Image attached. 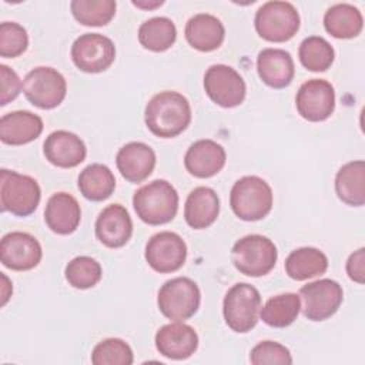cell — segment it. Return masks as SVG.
I'll use <instances>...</instances> for the list:
<instances>
[{
    "label": "cell",
    "instance_id": "obj_13",
    "mask_svg": "<svg viewBox=\"0 0 365 365\" xmlns=\"http://www.w3.org/2000/svg\"><path fill=\"white\" fill-rule=\"evenodd\" d=\"M144 257L154 271L160 274L174 272L185 262L187 245L178 234L161 231L147 241Z\"/></svg>",
    "mask_w": 365,
    "mask_h": 365
},
{
    "label": "cell",
    "instance_id": "obj_14",
    "mask_svg": "<svg viewBox=\"0 0 365 365\" xmlns=\"http://www.w3.org/2000/svg\"><path fill=\"white\" fill-rule=\"evenodd\" d=\"M295 106L299 115L308 121H324L334 113L335 91L329 81L311 78L297 91Z\"/></svg>",
    "mask_w": 365,
    "mask_h": 365
},
{
    "label": "cell",
    "instance_id": "obj_6",
    "mask_svg": "<svg viewBox=\"0 0 365 365\" xmlns=\"http://www.w3.org/2000/svg\"><path fill=\"white\" fill-rule=\"evenodd\" d=\"M261 295L255 287L247 282L232 285L224 297L222 314L225 324L238 334L251 331L258 322Z\"/></svg>",
    "mask_w": 365,
    "mask_h": 365
},
{
    "label": "cell",
    "instance_id": "obj_5",
    "mask_svg": "<svg viewBox=\"0 0 365 365\" xmlns=\"http://www.w3.org/2000/svg\"><path fill=\"white\" fill-rule=\"evenodd\" d=\"M41 190L38 182L24 174L3 168L0 173V204L1 211L17 217L33 214L40 202Z\"/></svg>",
    "mask_w": 365,
    "mask_h": 365
},
{
    "label": "cell",
    "instance_id": "obj_30",
    "mask_svg": "<svg viewBox=\"0 0 365 365\" xmlns=\"http://www.w3.org/2000/svg\"><path fill=\"white\" fill-rule=\"evenodd\" d=\"M301 311V298L294 292H285L269 298L259 311L262 322L272 328L291 325Z\"/></svg>",
    "mask_w": 365,
    "mask_h": 365
},
{
    "label": "cell",
    "instance_id": "obj_12",
    "mask_svg": "<svg viewBox=\"0 0 365 365\" xmlns=\"http://www.w3.org/2000/svg\"><path fill=\"white\" fill-rule=\"evenodd\" d=\"M204 88L207 96L224 108L240 106L247 93L244 78L238 71L225 64H214L205 71Z\"/></svg>",
    "mask_w": 365,
    "mask_h": 365
},
{
    "label": "cell",
    "instance_id": "obj_33",
    "mask_svg": "<svg viewBox=\"0 0 365 365\" xmlns=\"http://www.w3.org/2000/svg\"><path fill=\"white\" fill-rule=\"evenodd\" d=\"M301 64L309 71H327L335 58L332 46L319 36H311L302 40L298 50Z\"/></svg>",
    "mask_w": 365,
    "mask_h": 365
},
{
    "label": "cell",
    "instance_id": "obj_19",
    "mask_svg": "<svg viewBox=\"0 0 365 365\" xmlns=\"http://www.w3.org/2000/svg\"><path fill=\"white\" fill-rule=\"evenodd\" d=\"M227 154L221 144L214 140H198L192 143L184 157L187 171L197 178H210L225 165Z\"/></svg>",
    "mask_w": 365,
    "mask_h": 365
},
{
    "label": "cell",
    "instance_id": "obj_18",
    "mask_svg": "<svg viewBox=\"0 0 365 365\" xmlns=\"http://www.w3.org/2000/svg\"><path fill=\"white\" fill-rule=\"evenodd\" d=\"M46 160L60 168H73L84 161L87 148L84 141L74 133L57 130L48 134L43 144Z\"/></svg>",
    "mask_w": 365,
    "mask_h": 365
},
{
    "label": "cell",
    "instance_id": "obj_17",
    "mask_svg": "<svg viewBox=\"0 0 365 365\" xmlns=\"http://www.w3.org/2000/svg\"><path fill=\"white\" fill-rule=\"evenodd\" d=\"M133 234V221L120 204L107 205L97 217L96 237L108 248H120L128 242Z\"/></svg>",
    "mask_w": 365,
    "mask_h": 365
},
{
    "label": "cell",
    "instance_id": "obj_24",
    "mask_svg": "<svg viewBox=\"0 0 365 365\" xmlns=\"http://www.w3.org/2000/svg\"><path fill=\"white\" fill-rule=\"evenodd\" d=\"M225 37V29L220 19L208 13L192 16L185 24V38L198 51L217 50Z\"/></svg>",
    "mask_w": 365,
    "mask_h": 365
},
{
    "label": "cell",
    "instance_id": "obj_35",
    "mask_svg": "<svg viewBox=\"0 0 365 365\" xmlns=\"http://www.w3.org/2000/svg\"><path fill=\"white\" fill-rule=\"evenodd\" d=\"M133 361V349L120 338H107L98 342L91 352L94 365H131Z\"/></svg>",
    "mask_w": 365,
    "mask_h": 365
},
{
    "label": "cell",
    "instance_id": "obj_8",
    "mask_svg": "<svg viewBox=\"0 0 365 365\" xmlns=\"http://www.w3.org/2000/svg\"><path fill=\"white\" fill-rule=\"evenodd\" d=\"M201 292L198 285L187 278L177 277L164 282L157 295V304L161 314L173 321H185L191 318L200 307Z\"/></svg>",
    "mask_w": 365,
    "mask_h": 365
},
{
    "label": "cell",
    "instance_id": "obj_3",
    "mask_svg": "<svg viewBox=\"0 0 365 365\" xmlns=\"http://www.w3.org/2000/svg\"><path fill=\"white\" fill-rule=\"evenodd\" d=\"M230 205L240 220L258 221L267 217L272 208V190L265 180L245 175L234 182Z\"/></svg>",
    "mask_w": 365,
    "mask_h": 365
},
{
    "label": "cell",
    "instance_id": "obj_21",
    "mask_svg": "<svg viewBox=\"0 0 365 365\" xmlns=\"http://www.w3.org/2000/svg\"><path fill=\"white\" fill-rule=\"evenodd\" d=\"M257 71L262 83L272 88H284L291 84L295 66L291 54L282 48H264L257 57Z\"/></svg>",
    "mask_w": 365,
    "mask_h": 365
},
{
    "label": "cell",
    "instance_id": "obj_9",
    "mask_svg": "<svg viewBox=\"0 0 365 365\" xmlns=\"http://www.w3.org/2000/svg\"><path fill=\"white\" fill-rule=\"evenodd\" d=\"M26 98L41 110H51L60 106L67 93L66 78L53 67H34L23 81Z\"/></svg>",
    "mask_w": 365,
    "mask_h": 365
},
{
    "label": "cell",
    "instance_id": "obj_36",
    "mask_svg": "<svg viewBox=\"0 0 365 365\" xmlns=\"http://www.w3.org/2000/svg\"><path fill=\"white\" fill-rule=\"evenodd\" d=\"M29 46V36L23 26L14 21L0 24V56L14 58L23 54Z\"/></svg>",
    "mask_w": 365,
    "mask_h": 365
},
{
    "label": "cell",
    "instance_id": "obj_38",
    "mask_svg": "<svg viewBox=\"0 0 365 365\" xmlns=\"http://www.w3.org/2000/svg\"><path fill=\"white\" fill-rule=\"evenodd\" d=\"M21 91V81L17 73L6 64H0V106L13 101Z\"/></svg>",
    "mask_w": 365,
    "mask_h": 365
},
{
    "label": "cell",
    "instance_id": "obj_22",
    "mask_svg": "<svg viewBox=\"0 0 365 365\" xmlns=\"http://www.w3.org/2000/svg\"><path fill=\"white\" fill-rule=\"evenodd\" d=\"M80 220V204L71 194L56 192L48 198L44 210V221L53 232L68 235L77 230Z\"/></svg>",
    "mask_w": 365,
    "mask_h": 365
},
{
    "label": "cell",
    "instance_id": "obj_16",
    "mask_svg": "<svg viewBox=\"0 0 365 365\" xmlns=\"http://www.w3.org/2000/svg\"><path fill=\"white\" fill-rule=\"evenodd\" d=\"M157 351L170 359H187L198 348V335L195 329L181 321L161 327L155 334Z\"/></svg>",
    "mask_w": 365,
    "mask_h": 365
},
{
    "label": "cell",
    "instance_id": "obj_10",
    "mask_svg": "<svg viewBox=\"0 0 365 365\" xmlns=\"http://www.w3.org/2000/svg\"><path fill=\"white\" fill-rule=\"evenodd\" d=\"M299 297L304 301V317L311 321H325L331 318L344 299L342 287L329 278L308 282L301 287Z\"/></svg>",
    "mask_w": 365,
    "mask_h": 365
},
{
    "label": "cell",
    "instance_id": "obj_4",
    "mask_svg": "<svg viewBox=\"0 0 365 365\" xmlns=\"http://www.w3.org/2000/svg\"><path fill=\"white\" fill-rule=\"evenodd\" d=\"M278 251L274 242L259 234L240 238L231 250L234 267L247 277L267 275L277 262Z\"/></svg>",
    "mask_w": 365,
    "mask_h": 365
},
{
    "label": "cell",
    "instance_id": "obj_40",
    "mask_svg": "<svg viewBox=\"0 0 365 365\" xmlns=\"http://www.w3.org/2000/svg\"><path fill=\"white\" fill-rule=\"evenodd\" d=\"M164 1L163 0H154V1H147V0H133V4L140 7V9H144V10H153L158 6H161Z\"/></svg>",
    "mask_w": 365,
    "mask_h": 365
},
{
    "label": "cell",
    "instance_id": "obj_28",
    "mask_svg": "<svg viewBox=\"0 0 365 365\" xmlns=\"http://www.w3.org/2000/svg\"><path fill=\"white\" fill-rule=\"evenodd\" d=\"M324 27L335 38H352L362 31L364 19L355 6L339 3L327 10Z\"/></svg>",
    "mask_w": 365,
    "mask_h": 365
},
{
    "label": "cell",
    "instance_id": "obj_29",
    "mask_svg": "<svg viewBox=\"0 0 365 365\" xmlns=\"http://www.w3.org/2000/svg\"><path fill=\"white\" fill-rule=\"evenodd\" d=\"M78 190L90 201L107 200L115 188L113 171L104 164H90L78 175Z\"/></svg>",
    "mask_w": 365,
    "mask_h": 365
},
{
    "label": "cell",
    "instance_id": "obj_41",
    "mask_svg": "<svg viewBox=\"0 0 365 365\" xmlns=\"http://www.w3.org/2000/svg\"><path fill=\"white\" fill-rule=\"evenodd\" d=\"M1 275H3V278L6 279V284H3V299H1V305H4L6 302H7V299H9V297H10V292H7V288H11V285H9L7 282H9V279H7V277L1 272Z\"/></svg>",
    "mask_w": 365,
    "mask_h": 365
},
{
    "label": "cell",
    "instance_id": "obj_7",
    "mask_svg": "<svg viewBox=\"0 0 365 365\" xmlns=\"http://www.w3.org/2000/svg\"><path fill=\"white\" fill-rule=\"evenodd\" d=\"M255 30L267 41L284 43L299 29V14L288 1H267L255 13Z\"/></svg>",
    "mask_w": 365,
    "mask_h": 365
},
{
    "label": "cell",
    "instance_id": "obj_1",
    "mask_svg": "<svg viewBox=\"0 0 365 365\" xmlns=\"http://www.w3.org/2000/svg\"><path fill=\"white\" fill-rule=\"evenodd\" d=\"M144 121L147 128L157 137H177L191 123L190 103L177 91H161L147 103Z\"/></svg>",
    "mask_w": 365,
    "mask_h": 365
},
{
    "label": "cell",
    "instance_id": "obj_15",
    "mask_svg": "<svg viewBox=\"0 0 365 365\" xmlns=\"http://www.w3.org/2000/svg\"><path fill=\"white\" fill-rule=\"evenodd\" d=\"M43 257L40 242L29 232L13 231L0 241V261L13 271L36 268Z\"/></svg>",
    "mask_w": 365,
    "mask_h": 365
},
{
    "label": "cell",
    "instance_id": "obj_26",
    "mask_svg": "<svg viewBox=\"0 0 365 365\" xmlns=\"http://www.w3.org/2000/svg\"><path fill=\"white\" fill-rule=\"evenodd\" d=\"M338 198L351 207L365 204V163L362 160L344 164L335 177Z\"/></svg>",
    "mask_w": 365,
    "mask_h": 365
},
{
    "label": "cell",
    "instance_id": "obj_34",
    "mask_svg": "<svg viewBox=\"0 0 365 365\" xmlns=\"http://www.w3.org/2000/svg\"><path fill=\"white\" fill-rule=\"evenodd\" d=\"M66 279L68 284L78 289H87L94 287L103 275L101 265L94 258L80 255L73 258L64 269Z\"/></svg>",
    "mask_w": 365,
    "mask_h": 365
},
{
    "label": "cell",
    "instance_id": "obj_32",
    "mask_svg": "<svg viewBox=\"0 0 365 365\" xmlns=\"http://www.w3.org/2000/svg\"><path fill=\"white\" fill-rule=\"evenodd\" d=\"M74 19L83 26H106L115 16L114 0H73L70 3Z\"/></svg>",
    "mask_w": 365,
    "mask_h": 365
},
{
    "label": "cell",
    "instance_id": "obj_11",
    "mask_svg": "<svg viewBox=\"0 0 365 365\" xmlns=\"http://www.w3.org/2000/svg\"><path fill=\"white\" fill-rule=\"evenodd\" d=\"M71 58L76 67L84 73H101L114 63L115 47L103 34L86 33L74 40Z\"/></svg>",
    "mask_w": 365,
    "mask_h": 365
},
{
    "label": "cell",
    "instance_id": "obj_37",
    "mask_svg": "<svg viewBox=\"0 0 365 365\" xmlns=\"http://www.w3.org/2000/svg\"><path fill=\"white\" fill-rule=\"evenodd\" d=\"M250 361L254 365H289L292 364V356L289 349L275 341H262L257 344L250 354Z\"/></svg>",
    "mask_w": 365,
    "mask_h": 365
},
{
    "label": "cell",
    "instance_id": "obj_23",
    "mask_svg": "<svg viewBox=\"0 0 365 365\" xmlns=\"http://www.w3.org/2000/svg\"><path fill=\"white\" fill-rule=\"evenodd\" d=\"M43 131V120L27 110H17L0 118V140L9 145H23L36 140Z\"/></svg>",
    "mask_w": 365,
    "mask_h": 365
},
{
    "label": "cell",
    "instance_id": "obj_25",
    "mask_svg": "<svg viewBox=\"0 0 365 365\" xmlns=\"http://www.w3.org/2000/svg\"><path fill=\"white\" fill-rule=\"evenodd\" d=\"M220 198L217 192L210 187L194 188L184 207V218L187 224L194 230H202L210 227L218 217Z\"/></svg>",
    "mask_w": 365,
    "mask_h": 365
},
{
    "label": "cell",
    "instance_id": "obj_20",
    "mask_svg": "<svg viewBox=\"0 0 365 365\" xmlns=\"http://www.w3.org/2000/svg\"><path fill=\"white\" fill-rule=\"evenodd\" d=\"M115 164L127 181L137 184L151 175L155 167V153L150 145L133 141L118 150Z\"/></svg>",
    "mask_w": 365,
    "mask_h": 365
},
{
    "label": "cell",
    "instance_id": "obj_2",
    "mask_svg": "<svg viewBox=\"0 0 365 365\" xmlns=\"http://www.w3.org/2000/svg\"><path fill=\"white\" fill-rule=\"evenodd\" d=\"M133 205L141 221L148 225H161L175 217L178 194L171 182L154 180L134 192Z\"/></svg>",
    "mask_w": 365,
    "mask_h": 365
},
{
    "label": "cell",
    "instance_id": "obj_31",
    "mask_svg": "<svg viewBox=\"0 0 365 365\" xmlns=\"http://www.w3.org/2000/svg\"><path fill=\"white\" fill-rule=\"evenodd\" d=\"M177 38V29L168 17H153L145 20L138 29L140 44L151 51L168 50Z\"/></svg>",
    "mask_w": 365,
    "mask_h": 365
},
{
    "label": "cell",
    "instance_id": "obj_27",
    "mask_svg": "<svg viewBox=\"0 0 365 365\" xmlns=\"http://www.w3.org/2000/svg\"><path fill=\"white\" fill-rule=\"evenodd\" d=\"M328 268L327 255L314 247L294 250L285 259V272L295 281H305L322 275Z\"/></svg>",
    "mask_w": 365,
    "mask_h": 365
},
{
    "label": "cell",
    "instance_id": "obj_39",
    "mask_svg": "<svg viewBox=\"0 0 365 365\" xmlns=\"http://www.w3.org/2000/svg\"><path fill=\"white\" fill-rule=\"evenodd\" d=\"M346 274L352 281L358 284H364V279H365V250L364 248H359L349 255L346 261Z\"/></svg>",
    "mask_w": 365,
    "mask_h": 365
}]
</instances>
